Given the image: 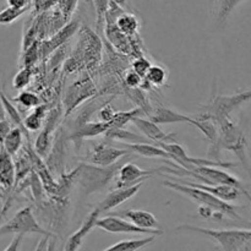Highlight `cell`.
<instances>
[{"mask_svg":"<svg viewBox=\"0 0 251 251\" xmlns=\"http://www.w3.org/2000/svg\"><path fill=\"white\" fill-rule=\"evenodd\" d=\"M0 100H1L2 107H4L5 113H6L7 119L11 122V124H14V126L20 127V129L24 131L25 139H26V142H27L26 145H32L31 144V136H29V131L26 129V127H25L24 119H22L19 109L15 107L14 103L11 102V100H9V98L5 96L4 90H2V87H1V81H0Z\"/></svg>","mask_w":251,"mask_h":251,"instance_id":"cell-22","label":"cell"},{"mask_svg":"<svg viewBox=\"0 0 251 251\" xmlns=\"http://www.w3.org/2000/svg\"><path fill=\"white\" fill-rule=\"evenodd\" d=\"M24 131H22L20 127L14 126L11 127V130H10V132L7 134V136L5 137L1 146L14 157L15 154H17V152L21 150L22 145H24Z\"/></svg>","mask_w":251,"mask_h":251,"instance_id":"cell-28","label":"cell"},{"mask_svg":"<svg viewBox=\"0 0 251 251\" xmlns=\"http://www.w3.org/2000/svg\"><path fill=\"white\" fill-rule=\"evenodd\" d=\"M142 114H145V113L140 107L134 108L131 110H127V112H117L114 118L112 119V122L109 123V125L110 127H124L127 123H131L132 118L139 117V115Z\"/></svg>","mask_w":251,"mask_h":251,"instance_id":"cell-32","label":"cell"},{"mask_svg":"<svg viewBox=\"0 0 251 251\" xmlns=\"http://www.w3.org/2000/svg\"><path fill=\"white\" fill-rule=\"evenodd\" d=\"M33 76V68H21L12 78L14 90H24L31 83Z\"/></svg>","mask_w":251,"mask_h":251,"instance_id":"cell-34","label":"cell"},{"mask_svg":"<svg viewBox=\"0 0 251 251\" xmlns=\"http://www.w3.org/2000/svg\"><path fill=\"white\" fill-rule=\"evenodd\" d=\"M31 233H36V234H41L43 237H55L49 230L44 229L41 225H39L38 220L34 216L32 206H26V207L21 208L17 211L11 220L7 221L5 225L0 227V235L5 234H31Z\"/></svg>","mask_w":251,"mask_h":251,"instance_id":"cell-6","label":"cell"},{"mask_svg":"<svg viewBox=\"0 0 251 251\" xmlns=\"http://www.w3.org/2000/svg\"><path fill=\"white\" fill-rule=\"evenodd\" d=\"M88 2H90V5H91V6H93V2H92V0H88Z\"/></svg>","mask_w":251,"mask_h":251,"instance_id":"cell-45","label":"cell"},{"mask_svg":"<svg viewBox=\"0 0 251 251\" xmlns=\"http://www.w3.org/2000/svg\"><path fill=\"white\" fill-rule=\"evenodd\" d=\"M156 173V171H146L137 166L136 163L127 162L123 163L118 169L115 176V188H124V186H131L140 181H146L151 176Z\"/></svg>","mask_w":251,"mask_h":251,"instance_id":"cell-11","label":"cell"},{"mask_svg":"<svg viewBox=\"0 0 251 251\" xmlns=\"http://www.w3.org/2000/svg\"><path fill=\"white\" fill-rule=\"evenodd\" d=\"M124 158L108 167H100L82 162L78 166L77 183L80 185L81 190L83 191V194L88 196L91 194L96 193V191H100L103 188H105L107 184L115 178L118 169L124 163Z\"/></svg>","mask_w":251,"mask_h":251,"instance_id":"cell-3","label":"cell"},{"mask_svg":"<svg viewBox=\"0 0 251 251\" xmlns=\"http://www.w3.org/2000/svg\"><path fill=\"white\" fill-rule=\"evenodd\" d=\"M97 92L96 86L91 80H82L75 82L70 88H69L68 96L65 100V107H66V115L70 114L77 104H80L83 100H87L91 96H93Z\"/></svg>","mask_w":251,"mask_h":251,"instance_id":"cell-14","label":"cell"},{"mask_svg":"<svg viewBox=\"0 0 251 251\" xmlns=\"http://www.w3.org/2000/svg\"><path fill=\"white\" fill-rule=\"evenodd\" d=\"M28 9H15L7 5V7L0 10V25H11L16 21L17 19L22 16L25 12H27Z\"/></svg>","mask_w":251,"mask_h":251,"instance_id":"cell-35","label":"cell"},{"mask_svg":"<svg viewBox=\"0 0 251 251\" xmlns=\"http://www.w3.org/2000/svg\"><path fill=\"white\" fill-rule=\"evenodd\" d=\"M12 102L17 103L19 105L24 107L25 109H29V108H34L38 104H41V100L38 96L32 91H21L16 97L12 98Z\"/></svg>","mask_w":251,"mask_h":251,"instance_id":"cell-33","label":"cell"},{"mask_svg":"<svg viewBox=\"0 0 251 251\" xmlns=\"http://www.w3.org/2000/svg\"><path fill=\"white\" fill-rule=\"evenodd\" d=\"M39 56H41V41H36L25 50H22L20 65L21 68H34Z\"/></svg>","mask_w":251,"mask_h":251,"instance_id":"cell-29","label":"cell"},{"mask_svg":"<svg viewBox=\"0 0 251 251\" xmlns=\"http://www.w3.org/2000/svg\"><path fill=\"white\" fill-rule=\"evenodd\" d=\"M131 123L142 132V134H144V136L146 137L147 140L154 142L156 145L176 141V134H174V132L163 131V130L158 126L157 123L152 122V120L150 119L141 118V115L132 118Z\"/></svg>","mask_w":251,"mask_h":251,"instance_id":"cell-12","label":"cell"},{"mask_svg":"<svg viewBox=\"0 0 251 251\" xmlns=\"http://www.w3.org/2000/svg\"><path fill=\"white\" fill-rule=\"evenodd\" d=\"M112 1H114L115 4H118V5H119V6H122L123 9L130 10V11L134 12V9H132V7L130 6L129 0H112Z\"/></svg>","mask_w":251,"mask_h":251,"instance_id":"cell-42","label":"cell"},{"mask_svg":"<svg viewBox=\"0 0 251 251\" xmlns=\"http://www.w3.org/2000/svg\"><path fill=\"white\" fill-rule=\"evenodd\" d=\"M78 26H80L78 20H70V21L66 22L61 28H59L55 33L51 34L48 39H44L43 42H41L42 58L46 59L47 56H49L51 53H54L55 49H58L59 47L65 44L66 42L75 34Z\"/></svg>","mask_w":251,"mask_h":251,"instance_id":"cell-10","label":"cell"},{"mask_svg":"<svg viewBox=\"0 0 251 251\" xmlns=\"http://www.w3.org/2000/svg\"><path fill=\"white\" fill-rule=\"evenodd\" d=\"M218 126V147L220 150H226L232 153H234L243 164L251 178V168L250 162L248 159V146H249V140L247 134L242 129L238 123L230 117L223 118L217 122Z\"/></svg>","mask_w":251,"mask_h":251,"instance_id":"cell-1","label":"cell"},{"mask_svg":"<svg viewBox=\"0 0 251 251\" xmlns=\"http://www.w3.org/2000/svg\"><path fill=\"white\" fill-rule=\"evenodd\" d=\"M176 230L206 235L215 240L223 250H244L247 243L251 239V229H210L198 226L183 225L176 227Z\"/></svg>","mask_w":251,"mask_h":251,"instance_id":"cell-4","label":"cell"},{"mask_svg":"<svg viewBox=\"0 0 251 251\" xmlns=\"http://www.w3.org/2000/svg\"><path fill=\"white\" fill-rule=\"evenodd\" d=\"M117 110H114V108L112 107L110 103H104L103 105H100L97 109V119L98 122L108 123L109 124L112 122V119L114 118Z\"/></svg>","mask_w":251,"mask_h":251,"instance_id":"cell-38","label":"cell"},{"mask_svg":"<svg viewBox=\"0 0 251 251\" xmlns=\"http://www.w3.org/2000/svg\"><path fill=\"white\" fill-rule=\"evenodd\" d=\"M249 156H250V163H251V153L249 154Z\"/></svg>","mask_w":251,"mask_h":251,"instance_id":"cell-46","label":"cell"},{"mask_svg":"<svg viewBox=\"0 0 251 251\" xmlns=\"http://www.w3.org/2000/svg\"><path fill=\"white\" fill-rule=\"evenodd\" d=\"M149 119L152 122L157 123V124H178V123H186V124H190L195 126L196 119L193 117H189V115L183 114V113H179L176 110L171 109V108L163 107V105H159V107L154 108L152 110L151 114L149 115Z\"/></svg>","mask_w":251,"mask_h":251,"instance_id":"cell-17","label":"cell"},{"mask_svg":"<svg viewBox=\"0 0 251 251\" xmlns=\"http://www.w3.org/2000/svg\"><path fill=\"white\" fill-rule=\"evenodd\" d=\"M22 238H24V234H16V237L14 238L11 244H10L9 247H6V249L5 250H19Z\"/></svg>","mask_w":251,"mask_h":251,"instance_id":"cell-41","label":"cell"},{"mask_svg":"<svg viewBox=\"0 0 251 251\" xmlns=\"http://www.w3.org/2000/svg\"><path fill=\"white\" fill-rule=\"evenodd\" d=\"M251 100V90L239 91L233 95H213L207 104L201 105L200 114L211 118L216 123L223 118H228L242 105Z\"/></svg>","mask_w":251,"mask_h":251,"instance_id":"cell-5","label":"cell"},{"mask_svg":"<svg viewBox=\"0 0 251 251\" xmlns=\"http://www.w3.org/2000/svg\"><path fill=\"white\" fill-rule=\"evenodd\" d=\"M127 154H131V151L127 150L126 147L125 149H117L115 146H112L107 142H100L81 161L85 162V163L95 164V166L108 167L119 162Z\"/></svg>","mask_w":251,"mask_h":251,"instance_id":"cell-7","label":"cell"},{"mask_svg":"<svg viewBox=\"0 0 251 251\" xmlns=\"http://www.w3.org/2000/svg\"><path fill=\"white\" fill-rule=\"evenodd\" d=\"M145 78H146L153 87H161V86H164L167 83V80H168V71H167V69L163 68L162 65H157V64L153 65V64H152L151 68L147 71Z\"/></svg>","mask_w":251,"mask_h":251,"instance_id":"cell-31","label":"cell"},{"mask_svg":"<svg viewBox=\"0 0 251 251\" xmlns=\"http://www.w3.org/2000/svg\"><path fill=\"white\" fill-rule=\"evenodd\" d=\"M104 33L107 37L108 42L117 49L119 53L126 54L130 55L132 50H134V36H126L123 32L118 29V27L114 25H105L104 26Z\"/></svg>","mask_w":251,"mask_h":251,"instance_id":"cell-18","label":"cell"},{"mask_svg":"<svg viewBox=\"0 0 251 251\" xmlns=\"http://www.w3.org/2000/svg\"><path fill=\"white\" fill-rule=\"evenodd\" d=\"M157 235L150 234V237L142 238V239H126L122 240L119 243H115V244L110 245V247L105 248L104 250L107 251H134V250H140L142 248L147 247L149 244L153 243L156 240Z\"/></svg>","mask_w":251,"mask_h":251,"instance_id":"cell-27","label":"cell"},{"mask_svg":"<svg viewBox=\"0 0 251 251\" xmlns=\"http://www.w3.org/2000/svg\"><path fill=\"white\" fill-rule=\"evenodd\" d=\"M11 122H10L9 119H2L0 120V146L2 145V142H4L5 137L7 136V134L10 132V130H11Z\"/></svg>","mask_w":251,"mask_h":251,"instance_id":"cell-40","label":"cell"},{"mask_svg":"<svg viewBox=\"0 0 251 251\" xmlns=\"http://www.w3.org/2000/svg\"><path fill=\"white\" fill-rule=\"evenodd\" d=\"M145 181H140V183L135 184L131 186H124V188H115L114 190L110 191L104 199L100 202V205L97 206V208L100 210V212H109L113 208L118 207L122 203H124L125 201L130 200L131 198H134L140 190H141L142 185H144Z\"/></svg>","mask_w":251,"mask_h":251,"instance_id":"cell-13","label":"cell"},{"mask_svg":"<svg viewBox=\"0 0 251 251\" xmlns=\"http://www.w3.org/2000/svg\"><path fill=\"white\" fill-rule=\"evenodd\" d=\"M77 2L78 0H58V2H56L58 11L60 12L65 22L70 21L76 7H77Z\"/></svg>","mask_w":251,"mask_h":251,"instance_id":"cell-36","label":"cell"},{"mask_svg":"<svg viewBox=\"0 0 251 251\" xmlns=\"http://www.w3.org/2000/svg\"><path fill=\"white\" fill-rule=\"evenodd\" d=\"M163 186L171 189V190L176 191L179 194H183L186 198H189L190 200H193L194 202L199 203V206H206V207H210L211 210H213L215 212L223 213L227 217L232 218L233 221H238V222H245L244 218L239 215V208L234 205H230L227 201L222 200V199L217 198V196L212 195V194L207 193L205 190H201V189L195 188V186L186 185V184L178 183V181L172 180H164Z\"/></svg>","mask_w":251,"mask_h":251,"instance_id":"cell-2","label":"cell"},{"mask_svg":"<svg viewBox=\"0 0 251 251\" xmlns=\"http://www.w3.org/2000/svg\"><path fill=\"white\" fill-rule=\"evenodd\" d=\"M142 80H144V77L140 76L136 71H134L131 68H130L129 70L125 73L123 83H124L125 87L127 88H136V87H140Z\"/></svg>","mask_w":251,"mask_h":251,"instance_id":"cell-39","label":"cell"},{"mask_svg":"<svg viewBox=\"0 0 251 251\" xmlns=\"http://www.w3.org/2000/svg\"><path fill=\"white\" fill-rule=\"evenodd\" d=\"M112 215L119 216V217L126 218L135 226L145 229H157L159 228V222L151 212L144 210H125L120 212L112 213Z\"/></svg>","mask_w":251,"mask_h":251,"instance_id":"cell-19","label":"cell"},{"mask_svg":"<svg viewBox=\"0 0 251 251\" xmlns=\"http://www.w3.org/2000/svg\"><path fill=\"white\" fill-rule=\"evenodd\" d=\"M65 142L66 136L63 130H60L58 136H55V141L51 145L49 153L47 154V167L50 173H64V159H65Z\"/></svg>","mask_w":251,"mask_h":251,"instance_id":"cell-15","label":"cell"},{"mask_svg":"<svg viewBox=\"0 0 251 251\" xmlns=\"http://www.w3.org/2000/svg\"><path fill=\"white\" fill-rule=\"evenodd\" d=\"M244 0H217V11H216V19L220 25H225L228 17L233 11L237 9Z\"/></svg>","mask_w":251,"mask_h":251,"instance_id":"cell-30","label":"cell"},{"mask_svg":"<svg viewBox=\"0 0 251 251\" xmlns=\"http://www.w3.org/2000/svg\"><path fill=\"white\" fill-rule=\"evenodd\" d=\"M115 26L118 27L120 32H123L126 36H137V32H139L141 24H140L139 17H137V15H135V12L124 11L117 19Z\"/></svg>","mask_w":251,"mask_h":251,"instance_id":"cell-25","label":"cell"},{"mask_svg":"<svg viewBox=\"0 0 251 251\" xmlns=\"http://www.w3.org/2000/svg\"><path fill=\"white\" fill-rule=\"evenodd\" d=\"M96 227L100 228V229L105 230L108 233H114V234H123V233H125V234H154L159 237V235H163L164 233V230L159 229V228H157V229L140 228L135 226L134 223L125 221L123 217L115 215L98 218Z\"/></svg>","mask_w":251,"mask_h":251,"instance_id":"cell-8","label":"cell"},{"mask_svg":"<svg viewBox=\"0 0 251 251\" xmlns=\"http://www.w3.org/2000/svg\"><path fill=\"white\" fill-rule=\"evenodd\" d=\"M110 127V125L108 123L103 122H86L83 124H80L76 126V129L73 131L69 139L74 140V141H77V144H80L82 140L85 139H92V137L100 136V134H104L108 129Z\"/></svg>","mask_w":251,"mask_h":251,"instance_id":"cell-21","label":"cell"},{"mask_svg":"<svg viewBox=\"0 0 251 251\" xmlns=\"http://www.w3.org/2000/svg\"><path fill=\"white\" fill-rule=\"evenodd\" d=\"M61 120V109L60 108H53L49 110L47 114L46 120H44L43 129L39 132L38 136L36 139V144H34L33 149L37 152L41 158H46L47 154L49 153L53 145L54 140V132L58 129V125Z\"/></svg>","mask_w":251,"mask_h":251,"instance_id":"cell-9","label":"cell"},{"mask_svg":"<svg viewBox=\"0 0 251 251\" xmlns=\"http://www.w3.org/2000/svg\"><path fill=\"white\" fill-rule=\"evenodd\" d=\"M105 139L112 140V141H120L123 144H141V142H149L144 135H137L135 132L125 130L124 127H109L107 131L104 132Z\"/></svg>","mask_w":251,"mask_h":251,"instance_id":"cell-24","label":"cell"},{"mask_svg":"<svg viewBox=\"0 0 251 251\" xmlns=\"http://www.w3.org/2000/svg\"><path fill=\"white\" fill-rule=\"evenodd\" d=\"M126 149L131 151V153L139 154V156L146 157V158H163L167 161H172V156L162 149L159 145H152L149 142H141V144H130L126 145Z\"/></svg>","mask_w":251,"mask_h":251,"instance_id":"cell-23","label":"cell"},{"mask_svg":"<svg viewBox=\"0 0 251 251\" xmlns=\"http://www.w3.org/2000/svg\"><path fill=\"white\" fill-rule=\"evenodd\" d=\"M151 65H152V63L146 58V56L140 55V56H137L136 59H134V60H132L131 66H130V68H131L134 71H136L140 76L145 77L147 74V71H149V69L151 68Z\"/></svg>","mask_w":251,"mask_h":251,"instance_id":"cell-37","label":"cell"},{"mask_svg":"<svg viewBox=\"0 0 251 251\" xmlns=\"http://www.w3.org/2000/svg\"><path fill=\"white\" fill-rule=\"evenodd\" d=\"M7 194H9V191L5 190V189L1 186V184H0V202L4 203V201L6 200L7 198Z\"/></svg>","mask_w":251,"mask_h":251,"instance_id":"cell-43","label":"cell"},{"mask_svg":"<svg viewBox=\"0 0 251 251\" xmlns=\"http://www.w3.org/2000/svg\"><path fill=\"white\" fill-rule=\"evenodd\" d=\"M100 210L97 207L92 211V212L88 215V217L86 218L82 222V225L80 226L77 230L75 233L70 235L66 240L65 245H64V249L65 250H78L82 245L85 238L92 232L93 228L96 227V223H97V220L100 218Z\"/></svg>","mask_w":251,"mask_h":251,"instance_id":"cell-16","label":"cell"},{"mask_svg":"<svg viewBox=\"0 0 251 251\" xmlns=\"http://www.w3.org/2000/svg\"><path fill=\"white\" fill-rule=\"evenodd\" d=\"M16 179V168L12 156L0 146V184L5 190L10 191Z\"/></svg>","mask_w":251,"mask_h":251,"instance_id":"cell-20","label":"cell"},{"mask_svg":"<svg viewBox=\"0 0 251 251\" xmlns=\"http://www.w3.org/2000/svg\"><path fill=\"white\" fill-rule=\"evenodd\" d=\"M211 1H212V0H211Z\"/></svg>","mask_w":251,"mask_h":251,"instance_id":"cell-47","label":"cell"},{"mask_svg":"<svg viewBox=\"0 0 251 251\" xmlns=\"http://www.w3.org/2000/svg\"><path fill=\"white\" fill-rule=\"evenodd\" d=\"M244 250H251V239L249 240V242L247 243V245H245Z\"/></svg>","mask_w":251,"mask_h":251,"instance_id":"cell-44","label":"cell"},{"mask_svg":"<svg viewBox=\"0 0 251 251\" xmlns=\"http://www.w3.org/2000/svg\"><path fill=\"white\" fill-rule=\"evenodd\" d=\"M47 114H48V107H47L46 104H38L37 107H34L33 110H32V112L24 119L25 127H26L29 132L38 131V130H41L42 126H43Z\"/></svg>","mask_w":251,"mask_h":251,"instance_id":"cell-26","label":"cell"}]
</instances>
